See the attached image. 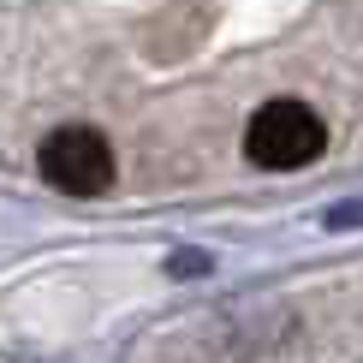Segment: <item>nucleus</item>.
Listing matches in <instances>:
<instances>
[{
  "label": "nucleus",
  "instance_id": "nucleus-2",
  "mask_svg": "<svg viewBox=\"0 0 363 363\" xmlns=\"http://www.w3.org/2000/svg\"><path fill=\"white\" fill-rule=\"evenodd\" d=\"M42 179L60 196H101L113 185V149L96 125H60L42 143Z\"/></svg>",
  "mask_w": 363,
  "mask_h": 363
},
{
  "label": "nucleus",
  "instance_id": "nucleus-1",
  "mask_svg": "<svg viewBox=\"0 0 363 363\" xmlns=\"http://www.w3.org/2000/svg\"><path fill=\"white\" fill-rule=\"evenodd\" d=\"M328 149V125L310 101L298 96H280V101H262L245 125V155L268 173H298L310 167L315 155Z\"/></svg>",
  "mask_w": 363,
  "mask_h": 363
}]
</instances>
